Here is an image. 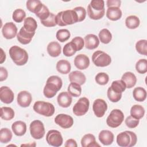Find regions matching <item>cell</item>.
<instances>
[{
	"label": "cell",
	"instance_id": "603a6c76",
	"mask_svg": "<svg viewBox=\"0 0 147 147\" xmlns=\"http://www.w3.org/2000/svg\"><path fill=\"white\" fill-rule=\"evenodd\" d=\"M121 80L125 83L127 88L133 87L137 82L136 76L131 72H126L124 73L121 78Z\"/></svg>",
	"mask_w": 147,
	"mask_h": 147
},
{
	"label": "cell",
	"instance_id": "d6a6232c",
	"mask_svg": "<svg viewBox=\"0 0 147 147\" xmlns=\"http://www.w3.org/2000/svg\"><path fill=\"white\" fill-rule=\"evenodd\" d=\"M1 117L5 121H10L14 117V111L9 107H2L1 108Z\"/></svg>",
	"mask_w": 147,
	"mask_h": 147
},
{
	"label": "cell",
	"instance_id": "f5cc1de1",
	"mask_svg": "<svg viewBox=\"0 0 147 147\" xmlns=\"http://www.w3.org/2000/svg\"><path fill=\"white\" fill-rule=\"evenodd\" d=\"M107 7H118L121 6V1L120 0H107L106 2Z\"/></svg>",
	"mask_w": 147,
	"mask_h": 147
},
{
	"label": "cell",
	"instance_id": "74e56055",
	"mask_svg": "<svg viewBox=\"0 0 147 147\" xmlns=\"http://www.w3.org/2000/svg\"><path fill=\"white\" fill-rule=\"evenodd\" d=\"M71 36L69 31L66 29H61L57 30L56 34V37L57 40L63 42L67 41Z\"/></svg>",
	"mask_w": 147,
	"mask_h": 147
},
{
	"label": "cell",
	"instance_id": "52a82bcc",
	"mask_svg": "<svg viewBox=\"0 0 147 147\" xmlns=\"http://www.w3.org/2000/svg\"><path fill=\"white\" fill-rule=\"evenodd\" d=\"M124 120V114L119 109H113L106 119L107 125L112 128H115L121 125Z\"/></svg>",
	"mask_w": 147,
	"mask_h": 147
},
{
	"label": "cell",
	"instance_id": "7a4b0ae2",
	"mask_svg": "<svg viewBox=\"0 0 147 147\" xmlns=\"http://www.w3.org/2000/svg\"><path fill=\"white\" fill-rule=\"evenodd\" d=\"M57 25L60 26H65L72 25L78 22L76 12L72 10H66L59 12L56 16Z\"/></svg>",
	"mask_w": 147,
	"mask_h": 147
},
{
	"label": "cell",
	"instance_id": "ba28073f",
	"mask_svg": "<svg viewBox=\"0 0 147 147\" xmlns=\"http://www.w3.org/2000/svg\"><path fill=\"white\" fill-rule=\"evenodd\" d=\"M30 135L36 140L41 139L45 133L43 123L40 120L33 121L29 126Z\"/></svg>",
	"mask_w": 147,
	"mask_h": 147
},
{
	"label": "cell",
	"instance_id": "f6af8a7d",
	"mask_svg": "<svg viewBox=\"0 0 147 147\" xmlns=\"http://www.w3.org/2000/svg\"><path fill=\"white\" fill-rule=\"evenodd\" d=\"M95 80L98 84L105 85L109 80V76L105 72H99L95 76Z\"/></svg>",
	"mask_w": 147,
	"mask_h": 147
},
{
	"label": "cell",
	"instance_id": "f35d334b",
	"mask_svg": "<svg viewBox=\"0 0 147 147\" xmlns=\"http://www.w3.org/2000/svg\"><path fill=\"white\" fill-rule=\"evenodd\" d=\"M110 87L114 91L118 93H122L126 88V84L122 80L113 81Z\"/></svg>",
	"mask_w": 147,
	"mask_h": 147
},
{
	"label": "cell",
	"instance_id": "7402d4cb",
	"mask_svg": "<svg viewBox=\"0 0 147 147\" xmlns=\"http://www.w3.org/2000/svg\"><path fill=\"white\" fill-rule=\"evenodd\" d=\"M11 129L15 135L22 136L26 131V125L22 121H17L12 124Z\"/></svg>",
	"mask_w": 147,
	"mask_h": 147
},
{
	"label": "cell",
	"instance_id": "9f6ffc18",
	"mask_svg": "<svg viewBox=\"0 0 147 147\" xmlns=\"http://www.w3.org/2000/svg\"><path fill=\"white\" fill-rule=\"evenodd\" d=\"M1 64L3 63L6 59V54L4 52L3 50L2 49V48H1Z\"/></svg>",
	"mask_w": 147,
	"mask_h": 147
},
{
	"label": "cell",
	"instance_id": "1f68e13d",
	"mask_svg": "<svg viewBox=\"0 0 147 147\" xmlns=\"http://www.w3.org/2000/svg\"><path fill=\"white\" fill-rule=\"evenodd\" d=\"M130 115L137 119L142 118L145 114L144 108L140 105H133L130 109Z\"/></svg>",
	"mask_w": 147,
	"mask_h": 147
},
{
	"label": "cell",
	"instance_id": "7bdbcfd3",
	"mask_svg": "<svg viewBox=\"0 0 147 147\" xmlns=\"http://www.w3.org/2000/svg\"><path fill=\"white\" fill-rule=\"evenodd\" d=\"M136 71L141 74H144L147 72V60L145 59H140L136 64Z\"/></svg>",
	"mask_w": 147,
	"mask_h": 147
},
{
	"label": "cell",
	"instance_id": "db71d44e",
	"mask_svg": "<svg viewBox=\"0 0 147 147\" xmlns=\"http://www.w3.org/2000/svg\"><path fill=\"white\" fill-rule=\"evenodd\" d=\"M8 76V72L7 69L3 67H0V81L2 82L3 80H5Z\"/></svg>",
	"mask_w": 147,
	"mask_h": 147
},
{
	"label": "cell",
	"instance_id": "5b68a950",
	"mask_svg": "<svg viewBox=\"0 0 147 147\" xmlns=\"http://www.w3.org/2000/svg\"><path fill=\"white\" fill-rule=\"evenodd\" d=\"M33 108L36 113L45 117L53 115L55 110V107L52 103L40 100L36 102Z\"/></svg>",
	"mask_w": 147,
	"mask_h": 147
},
{
	"label": "cell",
	"instance_id": "f1b7e54d",
	"mask_svg": "<svg viewBox=\"0 0 147 147\" xmlns=\"http://www.w3.org/2000/svg\"><path fill=\"white\" fill-rule=\"evenodd\" d=\"M133 96L136 100L138 102H143L146 98V91L143 87H136L133 90Z\"/></svg>",
	"mask_w": 147,
	"mask_h": 147
},
{
	"label": "cell",
	"instance_id": "f546056e",
	"mask_svg": "<svg viewBox=\"0 0 147 147\" xmlns=\"http://www.w3.org/2000/svg\"><path fill=\"white\" fill-rule=\"evenodd\" d=\"M140 21L138 17L136 16H129L125 20V25L126 27L130 29H134L140 25Z\"/></svg>",
	"mask_w": 147,
	"mask_h": 147
},
{
	"label": "cell",
	"instance_id": "3957f363",
	"mask_svg": "<svg viewBox=\"0 0 147 147\" xmlns=\"http://www.w3.org/2000/svg\"><path fill=\"white\" fill-rule=\"evenodd\" d=\"M9 53L13 61L17 65H24L28 62V52L17 45L12 46L10 48Z\"/></svg>",
	"mask_w": 147,
	"mask_h": 147
},
{
	"label": "cell",
	"instance_id": "8992f818",
	"mask_svg": "<svg viewBox=\"0 0 147 147\" xmlns=\"http://www.w3.org/2000/svg\"><path fill=\"white\" fill-rule=\"evenodd\" d=\"M92 61L97 67H105L109 65L111 63L110 55L102 51H96L92 55Z\"/></svg>",
	"mask_w": 147,
	"mask_h": 147
},
{
	"label": "cell",
	"instance_id": "7dc6e473",
	"mask_svg": "<svg viewBox=\"0 0 147 147\" xmlns=\"http://www.w3.org/2000/svg\"><path fill=\"white\" fill-rule=\"evenodd\" d=\"M41 23L46 27H53L55 26L57 24L56 21V16L52 13H51L49 16L44 20H41Z\"/></svg>",
	"mask_w": 147,
	"mask_h": 147
},
{
	"label": "cell",
	"instance_id": "d6986e66",
	"mask_svg": "<svg viewBox=\"0 0 147 147\" xmlns=\"http://www.w3.org/2000/svg\"><path fill=\"white\" fill-rule=\"evenodd\" d=\"M113 133L108 130H102L98 136L99 141L104 145H110L114 141Z\"/></svg>",
	"mask_w": 147,
	"mask_h": 147
},
{
	"label": "cell",
	"instance_id": "ee69618b",
	"mask_svg": "<svg viewBox=\"0 0 147 147\" xmlns=\"http://www.w3.org/2000/svg\"><path fill=\"white\" fill-rule=\"evenodd\" d=\"M76 51L71 41L67 43L63 47V53L67 57H71L75 54Z\"/></svg>",
	"mask_w": 147,
	"mask_h": 147
},
{
	"label": "cell",
	"instance_id": "2e32d148",
	"mask_svg": "<svg viewBox=\"0 0 147 147\" xmlns=\"http://www.w3.org/2000/svg\"><path fill=\"white\" fill-rule=\"evenodd\" d=\"M35 32H29L22 26L17 34V38L21 44L26 45L30 42Z\"/></svg>",
	"mask_w": 147,
	"mask_h": 147
},
{
	"label": "cell",
	"instance_id": "484cf974",
	"mask_svg": "<svg viewBox=\"0 0 147 147\" xmlns=\"http://www.w3.org/2000/svg\"><path fill=\"white\" fill-rule=\"evenodd\" d=\"M122 11L118 7H109L106 11V17L111 21H117L122 17Z\"/></svg>",
	"mask_w": 147,
	"mask_h": 147
},
{
	"label": "cell",
	"instance_id": "cb8c5ba5",
	"mask_svg": "<svg viewBox=\"0 0 147 147\" xmlns=\"http://www.w3.org/2000/svg\"><path fill=\"white\" fill-rule=\"evenodd\" d=\"M81 145L82 147L100 146L96 142L95 136L92 134H86L82 138Z\"/></svg>",
	"mask_w": 147,
	"mask_h": 147
},
{
	"label": "cell",
	"instance_id": "277c9868",
	"mask_svg": "<svg viewBox=\"0 0 147 147\" xmlns=\"http://www.w3.org/2000/svg\"><path fill=\"white\" fill-rule=\"evenodd\" d=\"M137 141L136 134L131 131H125L119 133L117 136V143L121 147H131Z\"/></svg>",
	"mask_w": 147,
	"mask_h": 147
},
{
	"label": "cell",
	"instance_id": "11a10c76",
	"mask_svg": "<svg viewBox=\"0 0 147 147\" xmlns=\"http://www.w3.org/2000/svg\"><path fill=\"white\" fill-rule=\"evenodd\" d=\"M64 146L65 147H77L78 145L76 141L74 139H68L66 141Z\"/></svg>",
	"mask_w": 147,
	"mask_h": 147
},
{
	"label": "cell",
	"instance_id": "e0dca14e",
	"mask_svg": "<svg viewBox=\"0 0 147 147\" xmlns=\"http://www.w3.org/2000/svg\"><path fill=\"white\" fill-rule=\"evenodd\" d=\"M74 65L79 69H85L90 65L89 57L84 54L78 55L74 59Z\"/></svg>",
	"mask_w": 147,
	"mask_h": 147
},
{
	"label": "cell",
	"instance_id": "7c38bea8",
	"mask_svg": "<svg viewBox=\"0 0 147 147\" xmlns=\"http://www.w3.org/2000/svg\"><path fill=\"white\" fill-rule=\"evenodd\" d=\"M107 109L106 102L102 99H96L92 105V110L94 114L98 118L103 117Z\"/></svg>",
	"mask_w": 147,
	"mask_h": 147
},
{
	"label": "cell",
	"instance_id": "60d3db41",
	"mask_svg": "<svg viewBox=\"0 0 147 147\" xmlns=\"http://www.w3.org/2000/svg\"><path fill=\"white\" fill-rule=\"evenodd\" d=\"M26 17V13L25 11L21 9H16L12 15L13 20L18 23H20L23 21L25 19Z\"/></svg>",
	"mask_w": 147,
	"mask_h": 147
},
{
	"label": "cell",
	"instance_id": "c3c4849f",
	"mask_svg": "<svg viewBox=\"0 0 147 147\" xmlns=\"http://www.w3.org/2000/svg\"><path fill=\"white\" fill-rule=\"evenodd\" d=\"M71 42H72L76 51H80L84 46V41L83 38L79 36L74 37L71 40Z\"/></svg>",
	"mask_w": 147,
	"mask_h": 147
},
{
	"label": "cell",
	"instance_id": "8fae6325",
	"mask_svg": "<svg viewBox=\"0 0 147 147\" xmlns=\"http://www.w3.org/2000/svg\"><path fill=\"white\" fill-rule=\"evenodd\" d=\"M55 122L63 129H68L73 125L74 119L69 115L59 114L55 118Z\"/></svg>",
	"mask_w": 147,
	"mask_h": 147
},
{
	"label": "cell",
	"instance_id": "6da1fadb",
	"mask_svg": "<svg viewBox=\"0 0 147 147\" xmlns=\"http://www.w3.org/2000/svg\"><path fill=\"white\" fill-rule=\"evenodd\" d=\"M63 82L61 79L56 75L49 76L46 82V84L44 87L43 94L47 98H52L54 97L61 88L62 87Z\"/></svg>",
	"mask_w": 147,
	"mask_h": 147
},
{
	"label": "cell",
	"instance_id": "ab89813d",
	"mask_svg": "<svg viewBox=\"0 0 147 147\" xmlns=\"http://www.w3.org/2000/svg\"><path fill=\"white\" fill-rule=\"evenodd\" d=\"M136 49L138 53L141 55H147V41L146 40H140L136 44Z\"/></svg>",
	"mask_w": 147,
	"mask_h": 147
},
{
	"label": "cell",
	"instance_id": "ffe728a7",
	"mask_svg": "<svg viewBox=\"0 0 147 147\" xmlns=\"http://www.w3.org/2000/svg\"><path fill=\"white\" fill-rule=\"evenodd\" d=\"M57 101L60 106L67 108L72 103V98L71 95L68 92H62L58 95Z\"/></svg>",
	"mask_w": 147,
	"mask_h": 147
},
{
	"label": "cell",
	"instance_id": "9a60e30c",
	"mask_svg": "<svg viewBox=\"0 0 147 147\" xmlns=\"http://www.w3.org/2000/svg\"><path fill=\"white\" fill-rule=\"evenodd\" d=\"M17 103L22 107L29 106L32 100V96L30 92L27 91H21L17 95Z\"/></svg>",
	"mask_w": 147,
	"mask_h": 147
},
{
	"label": "cell",
	"instance_id": "d4e9b609",
	"mask_svg": "<svg viewBox=\"0 0 147 147\" xmlns=\"http://www.w3.org/2000/svg\"><path fill=\"white\" fill-rule=\"evenodd\" d=\"M48 54L53 57L59 56L61 52V47L59 42L52 41L49 42L47 48Z\"/></svg>",
	"mask_w": 147,
	"mask_h": 147
},
{
	"label": "cell",
	"instance_id": "681fc988",
	"mask_svg": "<svg viewBox=\"0 0 147 147\" xmlns=\"http://www.w3.org/2000/svg\"><path fill=\"white\" fill-rule=\"evenodd\" d=\"M125 122L126 125L129 128L133 129V128H135L138 125L140 122V119L134 118L131 115H129L126 118Z\"/></svg>",
	"mask_w": 147,
	"mask_h": 147
},
{
	"label": "cell",
	"instance_id": "b9f144b4",
	"mask_svg": "<svg viewBox=\"0 0 147 147\" xmlns=\"http://www.w3.org/2000/svg\"><path fill=\"white\" fill-rule=\"evenodd\" d=\"M107 95L109 99L112 102H118L122 98V93H118L114 91L111 87H109L107 92Z\"/></svg>",
	"mask_w": 147,
	"mask_h": 147
},
{
	"label": "cell",
	"instance_id": "816d5d0a",
	"mask_svg": "<svg viewBox=\"0 0 147 147\" xmlns=\"http://www.w3.org/2000/svg\"><path fill=\"white\" fill-rule=\"evenodd\" d=\"M73 10L76 12L77 14L78 22H81L84 20L86 17V10L84 7L81 6H78L75 7Z\"/></svg>",
	"mask_w": 147,
	"mask_h": 147
},
{
	"label": "cell",
	"instance_id": "836d02e7",
	"mask_svg": "<svg viewBox=\"0 0 147 147\" xmlns=\"http://www.w3.org/2000/svg\"><path fill=\"white\" fill-rule=\"evenodd\" d=\"M68 92L74 97H78L82 94V88L76 83H71L68 87Z\"/></svg>",
	"mask_w": 147,
	"mask_h": 147
},
{
	"label": "cell",
	"instance_id": "ac0fdd59",
	"mask_svg": "<svg viewBox=\"0 0 147 147\" xmlns=\"http://www.w3.org/2000/svg\"><path fill=\"white\" fill-rule=\"evenodd\" d=\"M84 44L87 49L92 50L96 48L99 45L98 37L94 34H88L84 37Z\"/></svg>",
	"mask_w": 147,
	"mask_h": 147
},
{
	"label": "cell",
	"instance_id": "4316f807",
	"mask_svg": "<svg viewBox=\"0 0 147 147\" xmlns=\"http://www.w3.org/2000/svg\"><path fill=\"white\" fill-rule=\"evenodd\" d=\"M56 68L57 71L62 74H68L71 69L70 63L66 60H60L56 63Z\"/></svg>",
	"mask_w": 147,
	"mask_h": 147
},
{
	"label": "cell",
	"instance_id": "bcb514c9",
	"mask_svg": "<svg viewBox=\"0 0 147 147\" xmlns=\"http://www.w3.org/2000/svg\"><path fill=\"white\" fill-rule=\"evenodd\" d=\"M88 5L95 11H99L105 10V2L103 0H92Z\"/></svg>",
	"mask_w": 147,
	"mask_h": 147
},
{
	"label": "cell",
	"instance_id": "44dd1931",
	"mask_svg": "<svg viewBox=\"0 0 147 147\" xmlns=\"http://www.w3.org/2000/svg\"><path fill=\"white\" fill-rule=\"evenodd\" d=\"M68 78L71 83H76L80 86L84 84L86 80L85 75L79 71L71 72L69 74Z\"/></svg>",
	"mask_w": 147,
	"mask_h": 147
},
{
	"label": "cell",
	"instance_id": "83f0119b",
	"mask_svg": "<svg viewBox=\"0 0 147 147\" xmlns=\"http://www.w3.org/2000/svg\"><path fill=\"white\" fill-rule=\"evenodd\" d=\"M26 5L29 11L36 14L41 10L43 4L39 0H29L26 2Z\"/></svg>",
	"mask_w": 147,
	"mask_h": 147
},
{
	"label": "cell",
	"instance_id": "9c48e42d",
	"mask_svg": "<svg viewBox=\"0 0 147 147\" xmlns=\"http://www.w3.org/2000/svg\"><path fill=\"white\" fill-rule=\"evenodd\" d=\"M90 106V102L86 97L80 98L73 107V113L76 116H83L85 115Z\"/></svg>",
	"mask_w": 147,
	"mask_h": 147
},
{
	"label": "cell",
	"instance_id": "d590c367",
	"mask_svg": "<svg viewBox=\"0 0 147 147\" xmlns=\"http://www.w3.org/2000/svg\"><path fill=\"white\" fill-rule=\"evenodd\" d=\"M99 38L101 42L105 44H109L112 39V34L107 29H103L99 33Z\"/></svg>",
	"mask_w": 147,
	"mask_h": 147
},
{
	"label": "cell",
	"instance_id": "4dcf8cb0",
	"mask_svg": "<svg viewBox=\"0 0 147 147\" xmlns=\"http://www.w3.org/2000/svg\"><path fill=\"white\" fill-rule=\"evenodd\" d=\"M23 27L29 32H35L37 28V24L33 17H28L24 20Z\"/></svg>",
	"mask_w": 147,
	"mask_h": 147
},
{
	"label": "cell",
	"instance_id": "4fadbf2b",
	"mask_svg": "<svg viewBox=\"0 0 147 147\" xmlns=\"http://www.w3.org/2000/svg\"><path fill=\"white\" fill-rule=\"evenodd\" d=\"M2 33L5 38L12 39L17 34V28L12 22H6L2 27Z\"/></svg>",
	"mask_w": 147,
	"mask_h": 147
},
{
	"label": "cell",
	"instance_id": "30bf717a",
	"mask_svg": "<svg viewBox=\"0 0 147 147\" xmlns=\"http://www.w3.org/2000/svg\"><path fill=\"white\" fill-rule=\"evenodd\" d=\"M46 141L51 146H60L63 142V137L60 132L56 130H50L46 135Z\"/></svg>",
	"mask_w": 147,
	"mask_h": 147
},
{
	"label": "cell",
	"instance_id": "8d00e7d4",
	"mask_svg": "<svg viewBox=\"0 0 147 147\" xmlns=\"http://www.w3.org/2000/svg\"><path fill=\"white\" fill-rule=\"evenodd\" d=\"M105 13V9L102 11H95L92 9L89 5L87 6V14L88 17L94 20H98L101 19Z\"/></svg>",
	"mask_w": 147,
	"mask_h": 147
},
{
	"label": "cell",
	"instance_id": "f907efd6",
	"mask_svg": "<svg viewBox=\"0 0 147 147\" xmlns=\"http://www.w3.org/2000/svg\"><path fill=\"white\" fill-rule=\"evenodd\" d=\"M50 13H51L48 8L45 5L43 4L42 8L36 14V16L38 17L41 21V20H44L47 19L49 16Z\"/></svg>",
	"mask_w": 147,
	"mask_h": 147
},
{
	"label": "cell",
	"instance_id": "5bb4252c",
	"mask_svg": "<svg viewBox=\"0 0 147 147\" xmlns=\"http://www.w3.org/2000/svg\"><path fill=\"white\" fill-rule=\"evenodd\" d=\"M14 95L13 91L7 86H2L0 88V99L2 102L10 104L13 102Z\"/></svg>",
	"mask_w": 147,
	"mask_h": 147
},
{
	"label": "cell",
	"instance_id": "e575fe53",
	"mask_svg": "<svg viewBox=\"0 0 147 147\" xmlns=\"http://www.w3.org/2000/svg\"><path fill=\"white\" fill-rule=\"evenodd\" d=\"M13 135L11 130L8 128H2L0 130V141L1 143L6 144L10 142Z\"/></svg>",
	"mask_w": 147,
	"mask_h": 147
}]
</instances>
